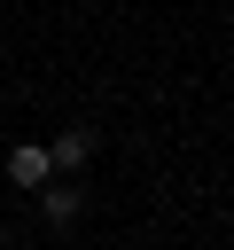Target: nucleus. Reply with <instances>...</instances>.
Listing matches in <instances>:
<instances>
[{
	"label": "nucleus",
	"instance_id": "f257e3e1",
	"mask_svg": "<svg viewBox=\"0 0 234 250\" xmlns=\"http://www.w3.org/2000/svg\"><path fill=\"white\" fill-rule=\"evenodd\" d=\"M8 180H16V188H47V180H55V156H47L39 141H16V148H8Z\"/></svg>",
	"mask_w": 234,
	"mask_h": 250
},
{
	"label": "nucleus",
	"instance_id": "f03ea898",
	"mask_svg": "<svg viewBox=\"0 0 234 250\" xmlns=\"http://www.w3.org/2000/svg\"><path fill=\"white\" fill-rule=\"evenodd\" d=\"M39 211H47V227H70V219L86 211V195H78V180H47V188H39Z\"/></svg>",
	"mask_w": 234,
	"mask_h": 250
},
{
	"label": "nucleus",
	"instance_id": "7ed1b4c3",
	"mask_svg": "<svg viewBox=\"0 0 234 250\" xmlns=\"http://www.w3.org/2000/svg\"><path fill=\"white\" fill-rule=\"evenodd\" d=\"M47 156H55V172H78V164L94 156V133H86V125H62V133L47 141Z\"/></svg>",
	"mask_w": 234,
	"mask_h": 250
}]
</instances>
